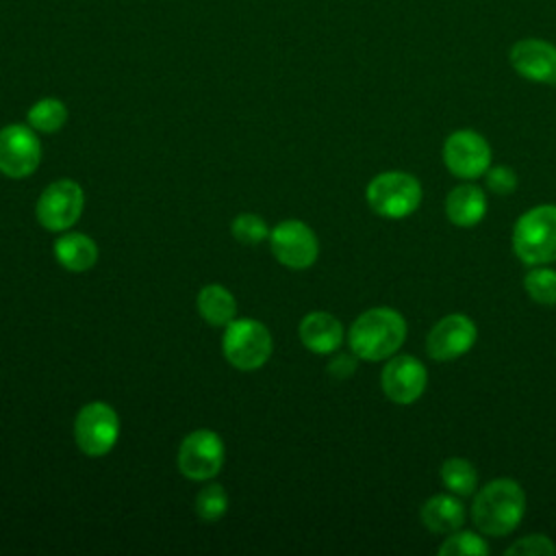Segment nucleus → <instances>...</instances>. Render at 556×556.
Segmentation results:
<instances>
[{
  "mask_svg": "<svg viewBox=\"0 0 556 556\" xmlns=\"http://www.w3.org/2000/svg\"><path fill=\"white\" fill-rule=\"evenodd\" d=\"M486 189L495 195H510L517 189V172L508 165H495L484 172Z\"/></svg>",
  "mask_w": 556,
  "mask_h": 556,
  "instance_id": "obj_27",
  "label": "nucleus"
},
{
  "mask_svg": "<svg viewBox=\"0 0 556 556\" xmlns=\"http://www.w3.org/2000/svg\"><path fill=\"white\" fill-rule=\"evenodd\" d=\"M300 341L306 350L315 354H330L337 348H341L343 341V326L341 321L326 313V311H313L300 321Z\"/></svg>",
  "mask_w": 556,
  "mask_h": 556,
  "instance_id": "obj_15",
  "label": "nucleus"
},
{
  "mask_svg": "<svg viewBox=\"0 0 556 556\" xmlns=\"http://www.w3.org/2000/svg\"><path fill=\"white\" fill-rule=\"evenodd\" d=\"M478 339L473 319L463 313H450L441 317L426 337V352L432 361H454L467 354Z\"/></svg>",
  "mask_w": 556,
  "mask_h": 556,
  "instance_id": "obj_12",
  "label": "nucleus"
},
{
  "mask_svg": "<svg viewBox=\"0 0 556 556\" xmlns=\"http://www.w3.org/2000/svg\"><path fill=\"white\" fill-rule=\"evenodd\" d=\"M176 460L182 476L208 480L224 465V441L213 430H193L182 439Z\"/></svg>",
  "mask_w": 556,
  "mask_h": 556,
  "instance_id": "obj_10",
  "label": "nucleus"
},
{
  "mask_svg": "<svg viewBox=\"0 0 556 556\" xmlns=\"http://www.w3.org/2000/svg\"><path fill=\"white\" fill-rule=\"evenodd\" d=\"M404 339L406 321L389 306H376L361 313L348 332L352 354L363 361L391 358L402 348Z\"/></svg>",
  "mask_w": 556,
  "mask_h": 556,
  "instance_id": "obj_2",
  "label": "nucleus"
},
{
  "mask_svg": "<svg viewBox=\"0 0 556 556\" xmlns=\"http://www.w3.org/2000/svg\"><path fill=\"white\" fill-rule=\"evenodd\" d=\"M526 513V493L513 478H495L486 482L473 497L471 519L482 534H510Z\"/></svg>",
  "mask_w": 556,
  "mask_h": 556,
  "instance_id": "obj_1",
  "label": "nucleus"
},
{
  "mask_svg": "<svg viewBox=\"0 0 556 556\" xmlns=\"http://www.w3.org/2000/svg\"><path fill=\"white\" fill-rule=\"evenodd\" d=\"M486 213V195L478 185L465 182L454 187L445 198V215L458 228H471Z\"/></svg>",
  "mask_w": 556,
  "mask_h": 556,
  "instance_id": "obj_17",
  "label": "nucleus"
},
{
  "mask_svg": "<svg viewBox=\"0 0 556 556\" xmlns=\"http://www.w3.org/2000/svg\"><path fill=\"white\" fill-rule=\"evenodd\" d=\"M506 554L510 556H549L556 554V545L545 534H528L519 541H515Z\"/></svg>",
  "mask_w": 556,
  "mask_h": 556,
  "instance_id": "obj_26",
  "label": "nucleus"
},
{
  "mask_svg": "<svg viewBox=\"0 0 556 556\" xmlns=\"http://www.w3.org/2000/svg\"><path fill=\"white\" fill-rule=\"evenodd\" d=\"M508 63L517 76L530 83L556 85V46L547 39H517L508 50Z\"/></svg>",
  "mask_w": 556,
  "mask_h": 556,
  "instance_id": "obj_14",
  "label": "nucleus"
},
{
  "mask_svg": "<svg viewBox=\"0 0 556 556\" xmlns=\"http://www.w3.org/2000/svg\"><path fill=\"white\" fill-rule=\"evenodd\" d=\"M356 371V358L350 354H337L330 363H328V374L334 380H345Z\"/></svg>",
  "mask_w": 556,
  "mask_h": 556,
  "instance_id": "obj_28",
  "label": "nucleus"
},
{
  "mask_svg": "<svg viewBox=\"0 0 556 556\" xmlns=\"http://www.w3.org/2000/svg\"><path fill=\"white\" fill-rule=\"evenodd\" d=\"M28 126L39 132H56L67 122V109L56 98H41L37 100L26 113Z\"/></svg>",
  "mask_w": 556,
  "mask_h": 556,
  "instance_id": "obj_21",
  "label": "nucleus"
},
{
  "mask_svg": "<svg viewBox=\"0 0 556 556\" xmlns=\"http://www.w3.org/2000/svg\"><path fill=\"white\" fill-rule=\"evenodd\" d=\"M513 252L532 267L556 261V204H539L517 217Z\"/></svg>",
  "mask_w": 556,
  "mask_h": 556,
  "instance_id": "obj_3",
  "label": "nucleus"
},
{
  "mask_svg": "<svg viewBox=\"0 0 556 556\" xmlns=\"http://www.w3.org/2000/svg\"><path fill=\"white\" fill-rule=\"evenodd\" d=\"M222 348L232 367L252 371L271 356V334L256 319H232L224 330Z\"/></svg>",
  "mask_w": 556,
  "mask_h": 556,
  "instance_id": "obj_5",
  "label": "nucleus"
},
{
  "mask_svg": "<svg viewBox=\"0 0 556 556\" xmlns=\"http://www.w3.org/2000/svg\"><path fill=\"white\" fill-rule=\"evenodd\" d=\"M226 508H228V495H226L224 486H219V484L204 486L195 497V513L202 521L213 523V521L222 519Z\"/></svg>",
  "mask_w": 556,
  "mask_h": 556,
  "instance_id": "obj_24",
  "label": "nucleus"
},
{
  "mask_svg": "<svg viewBox=\"0 0 556 556\" xmlns=\"http://www.w3.org/2000/svg\"><path fill=\"white\" fill-rule=\"evenodd\" d=\"M428 384V371L424 363L410 354H397L387 361L380 374L382 393L393 404H413L421 397Z\"/></svg>",
  "mask_w": 556,
  "mask_h": 556,
  "instance_id": "obj_13",
  "label": "nucleus"
},
{
  "mask_svg": "<svg viewBox=\"0 0 556 556\" xmlns=\"http://www.w3.org/2000/svg\"><path fill=\"white\" fill-rule=\"evenodd\" d=\"M230 232L243 245H256L269 237L265 219L254 213H241L239 217H235L230 224Z\"/></svg>",
  "mask_w": 556,
  "mask_h": 556,
  "instance_id": "obj_25",
  "label": "nucleus"
},
{
  "mask_svg": "<svg viewBox=\"0 0 556 556\" xmlns=\"http://www.w3.org/2000/svg\"><path fill=\"white\" fill-rule=\"evenodd\" d=\"M54 256L70 271H87L98 261V245L83 232H67L54 241Z\"/></svg>",
  "mask_w": 556,
  "mask_h": 556,
  "instance_id": "obj_18",
  "label": "nucleus"
},
{
  "mask_svg": "<svg viewBox=\"0 0 556 556\" xmlns=\"http://www.w3.org/2000/svg\"><path fill=\"white\" fill-rule=\"evenodd\" d=\"M85 206V195L78 182L56 180L43 189L37 200L35 213L43 228L61 232L76 224Z\"/></svg>",
  "mask_w": 556,
  "mask_h": 556,
  "instance_id": "obj_8",
  "label": "nucleus"
},
{
  "mask_svg": "<svg viewBox=\"0 0 556 556\" xmlns=\"http://www.w3.org/2000/svg\"><path fill=\"white\" fill-rule=\"evenodd\" d=\"M523 289L532 302L543 306L556 304V269L545 265H534L523 278Z\"/></svg>",
  "mask_w": 556,
  "mask_h": 556,
  "instance_id": "obj_22",
  "label": "nucleus"
},
{
  "mask_svg": "<svg viewBox=\"0 0 556 556\" xmlns=\"http://www.w3.org/2000/svg\"><path fill=\"white\" fill-rule=\"evenodd\" d=\"M441 556H484L489 554L486 541L469 530H456L443 539L439 545Z\"/></svg>",
  "mask_w": 556,
  "mask_h": 556,
  "instance_id": "obj_23",
  "label": "nucleus"
},
{
  "mask_svg": "<svg viewBox=\"0 0 556 556\" xmlns=\"http://www.w3.org/2000/svg\"><path fill=\"white\" fill-rule=\"evenodd\" d=\"M365 198L376 215L402 219L419 208L421 182L408 172H382L369 180Z\"/></svg>",
  "mask_w": 556,
  "mask_h": 556,
  "instance_id": "obj_4",
  "label": "nucleus"
},
{
  "mask_svg": "<svg viewBox=\"0 0 556 556\" xmlns=\"http://www.w3.org/2000/svg\"><path fill=\"white\" fill-rule=\"evenodd\" d=\"M269 245L280 265L306 269L317 261L319 243L315 232L300 219H285L269 232Z\"/></svg>",
  "mask_w": 556,
  "mask_h": 556,
  "instance_id": "obj_9",
  "label": "nucleus"
},
{
  "mask_svg": "<svg viewBox=\"0 0 556 556\" xmlns=\"http://www.w3.org/2000/svg\"><path fill=\"white\" fill-rule=\"evenodd\" d=\"M200 317L211 326H228L237 315L232 293L222 285H206L195 300Z\"/></svg>",
  "mask_w": 556,
  "mask_h": 556,
  "instance_id": "obj_19",
  "label": "nucleus"
},
{
  "mask_svg": "<svg viewBox=\"0 0 556 556\" xmlns=\"http://www.w3.org/2000/svg\"><path fill=\"white\" fill-rule=\"evenodd\" d=\"M41 161V143L30 126L9 124L0 130V172L9 178L30 176Z\"/></svg>",
  "mask_w": 556,
  "mask_h": 556,
  "instance_id": "obj_11",
  "label": "nucleus"
},
{
  "mask_svg": "<svg viewBox=\"0 0 556 556\" xmlns=\"http://www.w3.org/2000/svg\"><path fill=\"white\" fill-rule=\"evenodd\" d=\"M421 523L437 534H452L463 528L467 510L458 495L454 493H437L428 497L419 510Z\"/></svg>",
  "mask_w": 556,
  "mask_h": 556,
  "instance_id": "obj_16",
  "label": "nucleus"
},
{
  "mask_svg": "<svg viewBox=\"0 0 556 556\" xmlns=\"http://www.w3.org/2000/svg\"><path fill=\"white\" fill-rule=\"evenodd\" d=\"M119 434L117 413L104 402L83 406L74 419V439L83 454L104 456L113 450Z\"/></svg>",
  "mask_w": 556,
  "mask_h": 556,
  "instance_id": "obj_6",
  "label": "nucleus"
},
{
  "mask_svg": "<svg viewBox=\"0 0 556 556\" xmlns=\"http://www.w3.org/2000/svg\"><path fill=\"white\" fill-rule=\"evenodd\" d=\"M441 482L450 493L458 497H467L476 493L478 471L467 458L452 456V458H445L441 465Z\"/></svg>",
  "mask_w": 556,
  "mask_h": 556,
  "instance_id": "obj_20",
  "label": "nucleus"
},
{
  "mask_svg": "<svg viewBox=\"0 0 556 556\" xmlns=\"http://www.w3.org/2000/svg\"><path fill=\"white\" fill-rule=\"evenodd\" d=\"M443 163L456 178H480L491 167V146L471 128L454 130L443 143Z\"/></svg>",
  "mask_w": 556,
  "mask_h": 556,
  "instance_id": "obj_7",
  "label": "nucleus"
}]
</instances>
